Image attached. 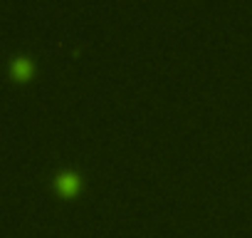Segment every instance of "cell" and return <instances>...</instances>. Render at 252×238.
<instances>
[{
	"label": "cell",
	"mask_w": 252,
	"mask_h": 238,
	"mask_svg": "<svg viewBox=\"0 0 252 238\" xmlns=\"http://www.w3.org/2000/svg\"><path fill=\"white\" fill-rule=\"evenodd\" d=\"M57 186H60L64 194H72V191L79 186V179H77L74 171H60V174H57Z\"/></svg>",
	"instance_id": "6da1fadb"
},
{
	"label": "cell",
	"mask_w": 252,
	"mask_h": 238,
	"mask_svg": "<svg viewBox=\"0 0 252 238\" xmlns=\"http://www.w3.org/2000/svg\"><path fill=\"white\" fill-rule=\"evenodd\" d=\"M10 70H13V75H18V77H25V75L30 72V62H28L25 57H15V60L10 62Z\"/></svg>",
	"instance_id": "7a4b0ae2"
}]
</instances>
